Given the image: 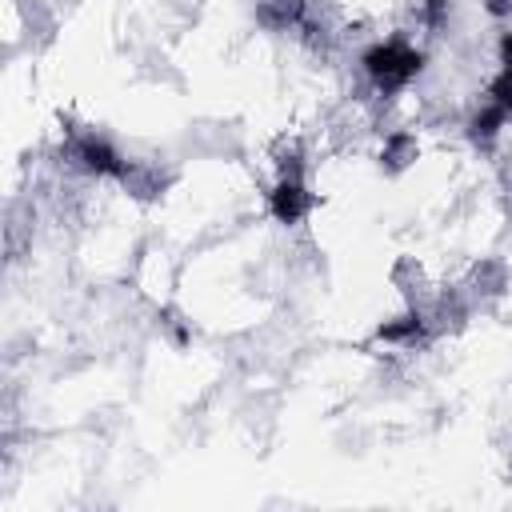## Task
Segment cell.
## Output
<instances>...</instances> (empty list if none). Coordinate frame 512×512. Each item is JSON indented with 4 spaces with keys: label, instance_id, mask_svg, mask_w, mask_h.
I'll return each instance as SVG.
<instances>
[{
    "label": "cell",
    "instance_id": "6da1fadb",
    "mask_svg": "<svg viewBox=\"0 0 512 512\" xmlns=\"http://www.w3.org/2000/svg\"><path fill=\"white\" fill-rule=\"evenodd\" d=\"M360 68L380 96H396L424 72V52L404 36H388V40H376L372 48H364Z\"/></svg>",
    "mask_w": 512,
    "mask_h": 512
},
{
    "label": "cell",
    "instance_id": "7a4b0ae2",
    "mask_svg": "<svg viewBox=\"0 0 512 512\" xmlns=\"http://www.w3.org/2000/svg\"><path fill=\"white\" fill-rule=\"evenodd\" d=\"M312 208V192L304 184V176H292V172H280L272 192H268V212L280 220V224H300Z\"/></svg>",
    "mask_w": 512,
    "mask_h": 512
},
{
    "label": "cell",
    "instance_id": "3957f363",
    "mask_svg": "<svg viewBox=\"0 0 512 512\" xmlns=\"http://www.w3.org/2000/svg\"><path fill=\"white\" fill-rule=\"evenodd\" d=\"M480 4H484V12L492 20H508L512 16V0H480Z\"/></svg>",
    "mask_w": 512,
    "mask_h": 512
}]
</instances>
